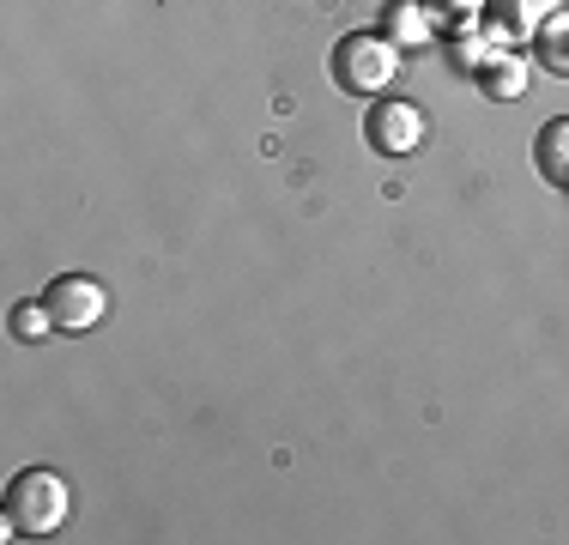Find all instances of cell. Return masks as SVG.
I'll use <instances>...</instances> for the list:
<instances>
[{"instance_id": "obj_1", "label": "cell", "mask_w": 569, "mask_h": 545, "mask_svg": "<svg viewBox=\"0 0 569 545\" xmlns=\"http://www.w3.org/2000/svg\"><path fill=\"white\" fill-rule=\"evenodd\" d=\"M67 503L73 497H67L61 473L31 467L7 485V515H0V527H7V539H49V534H61Z\"/></svg>"}, {"instance_id": "obj_2", "label": "cell", "mask_w": 569, "mask_h": 545, "mask_svg": "<svg viewBox=\"0 0 569 545\" xmlns=\"http://www.w3.org/2000/svg\"><path fill=\"white\" fill-rule=\"evenodd\" d=\"M328 73H333V86H340L346 98H382V91L395 86V73H400V49L388 43L382 31H351L346 43L333 49Z\"/></svg>"}, {"instance_id": "obj_3", "label": "cell", "mask_w": 569, "mask_h": 545, "mask_svg": "<svg viewBox=\"0 0 569 545\" xmlns=\"http://www.w3.org/2000/svg\"><path fill=\"white\" fill-rule=\"evenodd\" d=\"M49 316H56L61 334H86V327L103 321V309H110V297H103L98 279H86V272H67V279H56L43 291Z\"/></svg>"}, {"instance_id": "obj_4", "label": "cell", "mask_w": 569, "mask_h": 545, "mask_svg": "<svg viewBox=\"0 0 569 545\" xmlns=\"http://www.w3.org/2000/svg\"><path fill=\"white\" fill-rule=\"evenodd\" d=\"M363 133H370V146L382 158H406L425 146V116H418V103L406 98H382L370 109V121H363Z\"/></svg>"}, {"instance_id": "obj_5", "label": "cell", "mask_w": 569, "mask_h": 545, "mask_svg": "<svg viewBox=\"0 0 569 545\" xmlns=\"http://www.w3.org/2000/svg\"><path fill=\"white\" fill-rule=\"evenodd\" d=\"M533 164H539V176H546L551 188H569V116H558V121H546V128H539Z\"/></svg>"}, {"instance_id": "obj_6", "label": "cell", "mask_w": 569, "mask_h": 545, "mask_svg": "<svg viewBox=\"0 0 569 545\" xmlns=\"http://www.w3.org/2000/svg\"><path fill=\"white\" fill-rule=\"evenodd\" d=\"M479 86H485V98H497V103L521 98V91H527V61H521V54H485V61H479Z\"/></svg>"}, {"instance_id": "obj_7", "label": "cell", "mask_w": 569, "mask_h": 545, "mask_svg": "<svg viewBox=\"0 0 569 545\" xmlns=\"http://www.w3.org/2000/svg\"><path fill=\"white\" fill-rule=\"evenodd\" d=\"M425 31H430V12H425V0H395V7L382 12V37L388 43H425Z\"/></svg>"}, {"instance_id": "obj_8", "label": "cell", "mask_w": 569, "mask_h": 545, "mask_svg": "<svg viewBox=\"0 0 569 545\" xmlns=\"http://www.w3.org/2000/svg\"><path fill=\"white\" fill-rule=\"evenodd\" d=\"M61 334L56 316H49V304H19L12 309V339H24V346H37V339Z\"/></svg>"}, {"instance_id": "obj_9", "label": "cell", "mask_w": 569, "mask_h": 545, "mask_svg": "<svg viewBox=\"0 0 569 545\" xmlns=\"http://www.w3.org/2000/svg\"><path fill=\"white\" fill-rule=\"evenodd\" d=\"M437 7H449V12H467L472 7V12H479V0H437Z\"/></svg>"}]
</instances>
